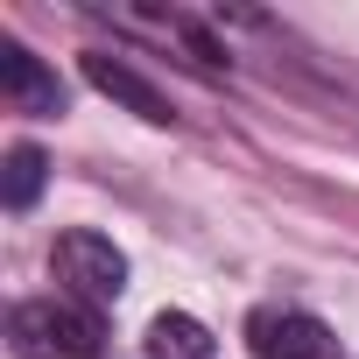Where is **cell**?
Returning <instances> with one entry per match:
<instances>
[{"instance_id":"1","label":"cell","mask_w":359,"mask_h":359,"mask_svg":"<svg viewBox=\"0 0 359 359\" xmlns=\"http://www.w3.org/2000/svg\"><path fill=\"white\" fill-rule=\"evenodd\" d=\"M8 338L22 359H99V310L92 303H15Z\"/></svg>"},{"instance_id":"2","label":"cell","mask_w":359,"mask_h":359,"mask_svg":"<svg viewBox=\"0 0 359 359\" xmlns=\"http://www.w3.org/2000/svg\"><path fill=\"white\" fill-rule=\"evenodd\" d=\"M50 261H57V282H64L78 303H92V310H99V303H113V296L127 289V254H120L106 233H85V226H78V233H64V240H57V254H50Z\"/></svg>"},{"instance_id":"3","label":"cell","mask_w":359,"mask_h":359,"mask_svg":"<svg viewBox=\"0 0 359 359\" xmlns=\"http://www.w3.org/2000/svg\"><path fill=\"white\" fill-rule=\"evenodd\" d=\"M247 338H254V359H331L338 352L331 324L310 310H254Z\"/></svg>"},{"instance_id":"4","label":"cell","mask_w":359,"mask_h":359,"mask_svg":"<svg viewBox=\"0 0 359 359\" xmlns=\"http://www.w3.org/2000/svg\"><path fill=\"white\" fill-rule=\"evenodd\" d=\"M85 78H92V85H99L113 106H127L134 120H148V127H169V120H176L169 92H155V85H148L134 64H120L113 50H92V57H85Z\"/></svg>"},{"instance_id":"5","label":"cell","mask_w":359,"mask_h":359,"mask_svg":"<svg viewBox=\"0 0 359 359\" xmlns=\"http://www.w3.org/2000/svg\"><path fill=\"white\" fill-rule=\"evenodd\" d=\"M0 92H8L22 113H64V85H57V71H50L43 57H29L22 43L0 50Z\"/></svg>"},{"instance_id":"6","label":"cell","mask_w":359,"mask_h":359,"mask_svg":"<svg viewBox=\"0 0 359 359\" xmlns=\"http://www.w3.org/2000/svg\"><path fill=\"white\" fill-rule=\"evenodd\" d=\"M148 359H219V338L191 310H162L148 324Z\"/></svg>"},{"instance_id":"7","label":"cell","mask_w":359,"mask_h":359,"mask_svg":"<svg viewBox=\"0 0 359 359\" xmlns=\"http://www.w3.org/2000/svg\"><path fill=\"white\" fill-rule=\"evenodd\" d=\"M43 184H50V155H43L36 141H15V148H8V169H0V205H8V212H29V205L43 198Z\"/></svg>"}]
</instances>
